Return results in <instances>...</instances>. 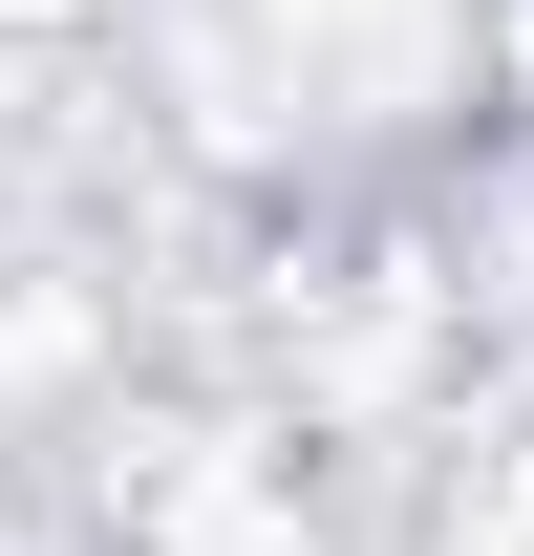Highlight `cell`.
I'll list each match as a JSON object with an SVG mask.
<instances>
[{
    "label": "cell",
    "mask_w": 534,
    "mask_h": 556,
    "mask_svg": "<svg viewBox=\"0 0 534 556\" xmlns=\"http://www.w3.org/2000/svg\"><path fill=\"white\" fill-rule=\"evenodd\" d=\"M449 556H534V450H492V492H470V535Z\"/></svg>",
    "instance_id": "obj_1"
}]
</instances>
